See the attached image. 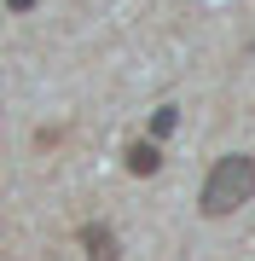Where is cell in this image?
<instances>
[{"instance_id":"obj_1","label":"cell","mask_w":255,"mask_h":261,"mask_svg":"<svg viewBox=\"0 0 255 261\" xmlns=\"http://www.w3.org/2000/svg\"><path fill=\"white\" fill-rule=\"evenodd\" d=\"M255 197V157L249 151H232V157H215V168L203 174V192H197V209L209 221H226Z\"/></svg>"},{"instance_id":"obj_2","label":"cell","mask_w":255,"mask_h":261,"mask_svg":"<svg viewBox=\"0 0 255 261\" xmlns=\"http://www.w3.org/2000/svg\"><path fill=\"white\" fill-rule=\"evenodd\" d=\"M81 250H87V261H122V244H116V232L104 221H87L81 226Z\"/></svg>"},{"instance_id":"obj_3","label":"cell","mask_w":255,"mask_h":261,"mask_svg":"<svg viewBox=\"0 0 255 261\" xmlns=\"http://www.w3.org/2000/svg\"><path fill=\"white\" fill-rule=\"evenodd\" d=\"M122 168H128V174H139V180H151L157 168H162V151H157V140H133V145L122 151Z\"/></svg>"},{"instance_id":"obj_4","label":"cell","mask_w":255,"mask_h":261,"mask_svg":"<svg viewBox=\"0 0 255 261\" xmlns=\"http://www.w3.org/2000/svg\"><path fill=\"white\" fill-rule=\"evenodd\" d=\"M174 128H180V111H174V105H157V111H151V134H145V140H168Z\"/></svg>"},{"instance_id":"obj_5","label":"cell","mask_w":255,"mask_h":261,"mask_svg":"<svg viewBox=\"0 0 255 261\" xmlns=\"http://www.w3.org/2000/svg\"><path fill=\"white\" fill-rule=\"evenodd\" d=\"M6 6H12V12H29V6H35V0H6Z\"/></svg>"}]
</instances>
